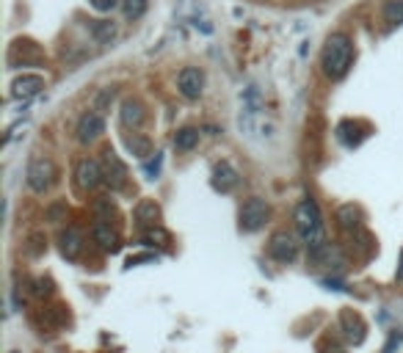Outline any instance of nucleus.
I'll use <instances>...</instances> for the list:
<instances>
[{
	"mask_svg": "<svg viewBox=\"0 0 403 353\" xmlns=\"http://www.w3.org/2000/svg\"><path fill=\"white\" fill-rule=\"evenodd\" d=\"M321 64H324V72L331 80H340V77L348 75L353 64V42L348 33H331L326 39V47L321 55Z\"/></svg>",
	"mask_w": 403,
	"mask_h": 353,
	"instance_id": "f257e3e1",
	"label": "nucleus"
},
{
	"mask_svg": "<svg viewBox=\"0 0 403 353\" xmlns=\"http://www.w3.org/2000/svg\"><path fill=\"white\" fill-rule=\"evenodd\" d=\"M296 229L304 237V243H315L321 240V232H324V224H321V210L312 199H304L299 207H296Z\"/></svg>",
	"mask_w": 403,
	"mask_h": 353,
	"instance_id": "f03ea898",
	"label": "nucleus"
},
{
	"mask_svg": "<svg viewBox=\"0 0 403 353\" xmlns=\"http://www.w3.org/2000/svg\"><path fill=\"white\" fill-rule=\"evenodd\" d=\"M26 179L31 191L45 194L53 182H55V163H53L50 157H33V160L28 163Z\"/></svg>",
	"mask_w": 403,
	"mask_h": 353,
	"instance_id": "7ed1b4c3",
	"label": "nucleus"
},
{
	"mask_svg": "<svg viewBox=\"0 0 403 353\" xmlns=\"http://www.w3.org/2000/svg\"><path fill=\"white\" fill-rule=\"evenodd\" d=\"M268 215H271L268 202L260 199V196H252V199H246L243 207H241V229L243 232H257V229L265 227Z\"/></svg>",
	"mask_w": 403,
	"mask_h": 353,
	"instance_id": "20e7f679",
	"label": "nucleus"
},
{
	"mask_svg": "<svg viewBox=\"0 0 403 353\" xmlns=\"http://www.w3.org/2000/svg\"><path fill=\"white\" fill-rule=\"evenodd\" d=\"M102 176H105V182L114 188V191H119V188H125L127 182V166L122 163V157L116 155L114 150H105L102 152Z\"/></svg>",
	"mask_w": 403,
	"mask_h": 353,
	"instance_id": "39448f33",
	"label": "nucleus"
},
{
	"mask_svg": "<svg viewBox=\"0 0 403 353\" xmlns=\"http://www.w3.org/2000/svg\"><path fill=\"white\" fill-rule=\"evenodd\" d=\"M268 254L277 262H293L299 257V240L290 232H274L268 240Z\"/></svg>",
	"mask_w": 403,
	"mask_h": 353,
	"instance_id": "423d86ee",
	"label": "nucleus"
},
{
	"mask_svg": "<svg viewBox=\"0 0 403 353\" xmlns=\"http://www.w3.org/2000/svg\"><path fill=\"white\" fill-rule=\"evenodd\" d=\"M75 182H77V188H80V191H94L100 182H105V176H102V166L97 163V160H92V157L77 160Z\"/></svg>",
	"mask_w": 403,
	"mask_h": 353,
	"instance_id": "0eeeda50",
	"label": "nucleus"
},
{
	"mask_svg": "<svg viewBox=\"0 0 403 353\" xmlns=\"http://www.w3.org/2000/svg\"><path fill=\"white\" fill-rule=\"evenodd\" d=\"M75 133L80 144H92L94 138H100L102 133H105V119H102L100 111H86V113L77 119Z\"/></svg>",
	"mask_w": 403,
	"mask_h": 353,
	"instance_id": "6e6552de",
	"label": "nucleus"
},
{
	"mask_svg": "<svg viewBox=\"0 0 403 353\" xmlns=\"http://www.w3.org/2000/svg\"><path fill=\"white\" fill-rule=\"evenodd\" d=\"M177 86H180V94L185 100H197L204 89V72L197 67H185L180 75H177Z\"/></svg>",
	"mask_w": 403,
	"mask_h": 353,
	"instance_id": "1a4fd4ad",
	"label": "nucleus"
},
{
	"mask_svg": "<svg viewBox=\"0 0 403 353\" xmlns=\"http://www.w3.org/2000/svg\"><path fill=\"white\" fill-rule=\"evenodd\" d=\"M340 331H343V337H346L351 345H362L368 326H365V320H362L356 312L343 309V312H340Z\"/></svg>",
	"mask_w": 403,
	"mask_h": 353,
	"instance_id": "9d476101",
	"label": "nucleus"
},
{
	"mask_svg": "<svg viewBox=\"0 0 403 353\" xmlns=\"http://www.w3.org/2000/svg\"><path fill=\"white\" fill-rule=\"evenodd\" d=\"M92 237H94V243L100 246L102 252H119V246H122V240H119V232L111 227V224H105V221H97L94 227H92Z\"/></svg>",
	"mask_w": 403,
	"mask_h": 353,
	"instance_id": "9b49d317",
	"label": "nucleus"
},
{
	"mask_svg": "<svg viewBox=\"0 0 403 353\" xmlns=\"http://www.w3.org/2000/svg\"><path fill=\"white\" fill-rule=\"evenodd\" d=\"M42 89H45V77L42 75H23L11 83V97L28 100V97H36Z\"/></svg>",
	"mask_w": 403,
	"mask_h": 353,
	"instance_id": "f8f14e48",
	"label": "nucleus"
},
{
	"mask_svg": "<svg viewBox=\"0 0 403 353\" xmlns=\"http://www.w3.org/2000/svg\"><path fill=\"white\" fill-rule=\"evenodd\" d=\"M119 119H122V125L127 130H138L144 125V119H147V111H144V105L138 100H125L122 102V111H119Z\"/></svg>",
	"mask_w": 403,
	"mask_h": 353,
	"instance_id": "ddd939ff",
	"label": "nucleus"
},
{
	"mask_svg": "<svg viewBox=\"0 0 403 353\" xmlns=\"http://www.w3.org/2000/svg\"><path fill=\"white\" fill-rule=\"evenodd\" d=\"M235 185H238V172L229 163H219L213 169V188L221 191V194H229Z\"/></svg>",
	"mask_w": 403,
	"mask_h": 353,
	"instance_id": "4468645a",
	"label": "nucleus"
},
{
	"mask_svg": "<svg viewBox=\"0 0 403 353\" xmlns=\"http://www.w3.org/2000/svg\"><path fill=\"white\" fill-rule=\"evenodd\" d=\"M80 252H83V232L77 227H70L61 235V254L67 259H77Z\"/></svg>",
	"mask_w": 403,
	"mask_h": 353,
	"instance_id": "2eb2a0df",
	"label": "nucleus"
},
{
	"mask_svg": "<svg viewBox=\"0 0 403 353\" xmlns=\"http://www.w3.org/2000/svg\"><path fill=\"white\" fill-rule=\"evenodd\" d=\"M158 218H160V210H158V204L152 199L138 202V207H136V224H138V229L158 227Z\"/></svg>",
	"mask_w": 403,
	"mask_h": 353,
	"instance_id": "dca6fc26",
	"label": "nucleus"
},
{
	"mask_svg": "<svg viewBox=\"0 0 403 353\" xmlns=\"http://www.w3.org/2000/svg\"><path fill=\"white\" fill-rule=\"evenodd\" d=\"M365 127L359 125V122H351V119H346V122H340L337 127V138L346 144V147H356L362 138H365V133H362Z\"/></svg>",
	"mask_w": 403,
	"mask_h": 353,
	"instance_id": "f3484780",
	"label": "nucleus"
},
{
	"mask_svg": "<svg viewBox=\"0 0 403 353\" xmlns=\"http://www.w3.org/2000/svg\"><path fill=\"white\" fill-rule=\"evenodd\" d=\"M337 221H340V227L346 229V232H356L359 224H362V213H359V207H353V204H343V207L337 210Z\"/></svg>",
	"mask_w": 403,
	"mask_h": 353,
	"instance_id": "a211bd4d",
	"label": "nucleus"
},
{
	"mask_svg": "<svg viewBox=\"0 0 403 353\" xmlns=\"http://www.w3.org/2000/svg\"><path fill=\"white\" fill-rule=\"evenodd\" d=\"M127 150L133 152L138 160H144V157H150L152 155V141L147 135H141V133H133V135H127L125 138Z\"/></svg>",
	"mask_w": 403,
	"mask_h": 353,
	"instance_id": "6ab92c4d",
	"label": "nucleus"
},
{
	"mask_svg": "<svg viewBox=\"0 0 403 353\" xmlns=\"http://www.w3.org/2000/svg\"><path fill=\"white\" fill-rule=\"evenodd\" d=\"M197 144H199V130H197V127H182V130H177L175 147L180 152H191Z\"/></svg>",
	"mask_w": 403,
	"mask_h": 353,
	"instance_id": "aec40b11",
	"label": "nucleus"
},
{
	"mask_svg": "<svg viewBox=\"0 0 403 353\" xmlns=\"http://www.w3.org/2000/svg\"><path fill=\"white\" fill-rule=\"evenodd\" d=\"M92 36H94L97 45H108V42L116 36V26H114L111 20H97V23L92 26Z\"/></svg>",
	"mask_w": 403,
	"mask_h": 353,
	"instance_id": "412c9836",
	"label": "nucleus"
},
{
	"mask_svg": "<svg viewBox=\"0 0 403 353\" xmlns=\"http://www.w3.org/2000/svg\"><path fill=\"white\" fill-rule=\"evenodd\" d=\"M384 20L390 26H403V0H387L384 3Z\"/></svg>",
	"mask_w": 403,
	"mask_h": 353,
	"instance_id": "4be33fe9",
	"label": "nucleus"
},
{
	"mask_svg": "<svg viewBox=\"0 0 403 353\" xmlns=\"http://www.w3.org/2000/svg\"><path fill=\"white\" fill-rule=\"evenodd\" d=\"M150 0H122V9H125L127 20H141L144 11H147Z\"/></svg>",
	"mask_w": 403,
	"mask_h": 353,
	"instance_id": "5701e85b",
	"label": "nucleus"
},
{
	"mask_svg": "<svg viewBox=\"0 0 403 353\" xmlns=\"http://www.w3.org/2000/svg\"><path fill=\"white\" fill-rule=\"evenodd\" d=\"M92 213L97 215V221H105V224H108V221L114 218V213H116V210H114L111 199H94V204H92Z\"/></svg>",
	"mask_w": 403,
	"mask_h": 353,
	"instance_id": "b1692460",
	"label": "nucleus"
},
{
	"mask_svg": "<svg viewBox=\"0 0 403 353\" xmlns=\"http://www.w3.org/2000/svg\"><path fill=\"white\" fill-rule=\"evenodd\" d=\"M144 243L147 246H166L169 243V232L163 227H150L144 232Z\"/></svg>",
	"mask_w": 403,
	"mask_h": 353,
	"instance_id": "393cba45",
	"label": "nucleus"
},
{
	"mask_svg": "<svg viewBox=\"0 0 403 353\" xmlns=\"http://www.w3.org/2000/svg\"><path fill=\"white\" fill-rule=\"evenodd\" d=\"M114 97H116V89H102L100 94L94 97V111H100V113L111 111V102H114Z\"/></svg>",
	"mask_w": 403,
	"mask_h": 353,
	"instance_id": "a878e982",
	"label": "nucleus"
},
{
	"mask_svg": "<svg viewBox=\"0 0 403 353\" xmlns=\"http://www.w3.org/2000/svg\"><path fill=\"white\" fill-rule=\"evenodd\" d=\"M42 252H45V237H42V235H31V240H28V254H31V257H39Z\"/></svg>",
	"mask_w": 403,
	"mask_h": 353,
	"instance_id": "bb28decb",
	"label": "nucleus"
},
{
	"mask_svg": "<svg viewBox=\"0 0 403 353\" xmlns=\"http://www.w3.org/2000/svg\"><path fill=\"white\" fill-rule=\"evenodd\" d=\"M67 215V207L64 204H50L48 207V221H61Z\"/></svg>",
	"mask_w": 403,
	"mask_h": 353,
	"instance_id": "cd10ccee",
	"label": "nucleus"
},
{
	"mask_svg": "<svg viewBox=\"0 0 403 353\" xmlns=\"http://www.w3.org/2000/svg\"><path fill=\"white\" fill-rule=\"evenodd\" d=\"M401 340H403V334H401V331H392V337H390V342L384 345V351H381V353H395V348L401 345Z\"/></svg>",
	"mask_w": 403,
	"mask_h": 353,
	"instance_id": "c85d7f7f",
	"label": "nucleus"
},
{
	"mask_svg": "<svg viewBox=\"0 0 403 353\" xmlns=\"http://www.w3.org/2000/svg\"><path fill=\"white\" fill-rule=\"evenodd\" d=\"M92 6H94L97 11H114V9L119 6V0H92Z\"/></svg>",
	"mask_w": 403,
	"mask_h": 353,
	"instance_id": "c756f323",
	"label": "nucleus"
},
{
	"mask_svg": "<svg viewBox=\"0 0 403 353\" xmlns=\"http://www.w3.org/2000/svg\"><path fill=\"white\" fill-rule=\"evenodd\" d=\"M160 163H163V155L158 152L155 163H150V166H147V174H150V179H155V176H158V172H160Z\"/></svg>",
	"mask_w": 403,
	"mask_h": 353,
	"instance_id": "7c9ffc66",
	"label": "nucleus"
},
{
	"mask_svg": "<svg viewBox=\"0 0 403 353\" xmlns=\"http://www.w3.org/2000/svg\"><path fill=\"white\" fill-rule=\"evenodd\" d=\"M50 293H53L50 281H45V279H39V281H36V296H50Z\"/></svg>",
	"mask_w": 403,
	"mask_h": 353,
	"instance_id": "2f4dec72",
	"label": "nucleus"
},
{
	"mask_svg": "<svg viewBox=\"0 0 403 353\" xmlns=\"http://www.w3.org/2000/svg\"><path fill=\"white\" fill-rule=\"evenodd\" d=\"M398 279L403 281V249H401V259H398Z\"/></svg>",
	"mask_w": 403,
	"mask_h": 353,
	"instance_id": "473e14b6",
	"label": "nucleus"
}]
</instances>
